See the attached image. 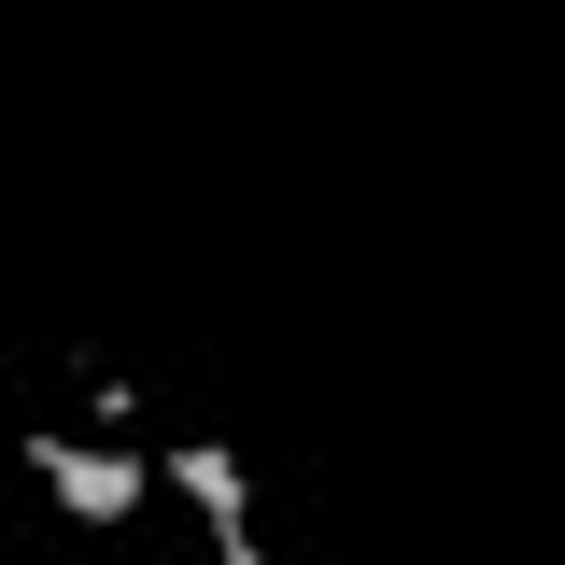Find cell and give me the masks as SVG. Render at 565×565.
<instances>
[{
    "mask_svg": "<svg viewBox=\"0 0 565 565\" xmlns=\"http://www.w3.org/2000/svg\"><path fill=\"white\" fill-rule=\"evenodd\" d=\"M14 452H29V481L57 494V523H85V537H114L141 494H156V452H128V438H57V424H29Z\"/></svg>",
    "mask_w": 565,
    "mask_h": 565,
    "instance_id": "obj_1",
    "label": "cell"
},
{
    "mask_svg": "<svg viewBox=\"0 0 565 565\" xmlns=\"http://www.w3.org/2000/svg\"><path fill=\"white\" fill-rule=\"evenodd\" d=\"M170 494L212 523V552H255V481H241L226 438H170Z\"/></svg>",
    "mask_w": 565,
    "mask_h": 565,
    "instance_id": "obj_2",
    "label": "cell"
},
{
    "mask_svg": "<svg viewBox=\"0 0 565 565\" xmlns=\"http://www.w3.org/2000/svg\"><path fill=\"white\" fill-rule=\"evenodd\" d=\"M85 411H99L114 438H128V424H141V382H128V367H85Z\"/></svg>",
    "mask_w": 565,
    "mask_h": 565,
    "instance_id": "obj_3",
    "label": "cell"
}]
</instances>
